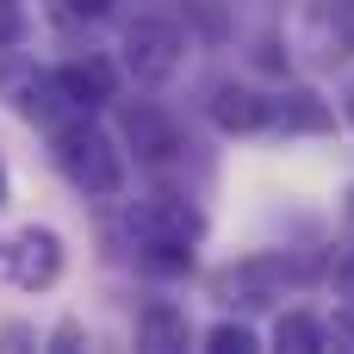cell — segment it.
<instances>
[{
  "label": "cell",
  "instance_id": "5",
  "mask_svg": "<svg viewBox=\"0 0 354 354\" xmlns=\"http://www.w3.org/2000/svg\"><path fill=\"white\" fill-rule=\"evenodd\" d=\"M50 75H56L68 112H106V106H118V93H124V62H112V56H100V50L68 56V62H56Z\"/></svg>",
  "mask_w": 354,
  "mask_h": 354
},
{
  "label": "cell",
  "instance_id": "11",
  "mask_svg": "<svg viewBox=\"0 0 354 354\" xmlns=\"http://www.w3.org/2000/svg\"><path fill=\"white\" fill-rule=\"evenodd\" d=\"M131 342L143 354H180V348H193V324H187V311H180L174 299H149V305L137 311Z\"/></svg>",
  "mask_w": 354,
  "mask_h": 354
},
{
  "label": "cell",
  "instance_id": "9",
  "mask_svg": "<svg viewBox=\"0 0 354 354\" xmlns=\"http://www.w3.org/2000/svg\"><path fill=\"white\" fill-rule=\"evenodd\" d=\"M205 112H212V124H218L224 137H261V131H268V93H261L255 81H236V75L212 81Z\"/></svg>",
  "mask_w": 354,
  "mask_h": 354
},
{
  "label": "cell",
  "instance_id": "4",
  "mask_svg": "<svg viewBox=\"0 0 354 354\" xmlns=\"http://www.w3.org/2000/svg\"><path fill=\"white\" fill-rule=\"evenodd\" d=\"M62 268H68V249L50 224H25L0 243V280L19 292H50L62 280Z\"/></svg>",
  "mask_w": 354,
  "mask_h": 354
},
{
  "label": "cell",
  "instance_id": "10",
  "mask_svg": "<svg viewBox=\"0 0 354 354\" xmlns=\"http://www.w3.org/2000/svg\"><path fill=\"white\" fill-rule=\"evenodd\" d=\"M299 50H305L311 62H324V68H336V62L354 56L348 31H342V19H336V0H305V6H299Z\"/></svg>",
  "mask_w": 354,
  "mask_h": 354
},
{
  "label": "cell",
  "instance_id": "2",
  "mask_svg": "<svg viewBox=\"0 0 354 354\" xmlns=\"http://www.w3.org/2000/svg\"><path fill=\"white\" fill-rule=\"evenodd\" d=\"M50 156L62 168V180L81 193V199H124L131 187V156H124V137L106 131L93 112H68L56 131H50Z\"/></svg>",
  "mask_w": 354,
  "mask_h": 354
},
{
  "label": "cell",
  "instance_id": "8",
  "mask_svg": "<svg viewBox=\"0 0 354 354\" xmlns=\"http://www.w3.org/2000/svg\"><path fill=\"white\" fill-rule=\"evenodd\" d=\"M342 112L317 87H274L268 93V131L274 137H336Z\"/></svg>",
  "mask_w": 354,
  "mask_h": 354
},
{
  "label": "cell",
  "instance_id": "15",
  "mask_svg": "<svg viewBox=\"0 0 354 354\" xmlns=\"http://www.w3.org/2000/svg\"><path fill=\"white\" fill-rule=\"evenodd\" d=\"M31 37V12H25V0H0V50H19Z\"/></svg>",
  "mask_w": 354,
  "mask_h": 354
},
{
  "label": "cell",
  "instance_id": "16",
  "mask_svg": "<svg viewBox=\"0 0 354 354\" xmlns=\"http://www.w3.org/2000/svg\"><path fill=\"white\" fill-rule=\"evenodd\" d=\"M50 6H56V19H68V25H100V19H112L118 0H50Z\"/></svg>",
  "mask_w": 354,
  "mask_h": 354
},
{
  "label": "cell",
  "instance_id": "19",
  "mask_svg": "<svg viewBox=\"0 0 354 354\" xmlns=\"http://www.w3.org/2000/svg\"><path fill=\"white\" fill-rule=\"evenodd\" d=\"M336 19H342V31H348V44H354V0H336Z\"/></svg>",
  "mask_w": 354,
  "mask_h": 354
},
{
  "label": "cell",
  "instance_id": "14",
  "mask_svg": "<svg viewBox=\"0 0 354 354\" xmlns=\"http://www.w3.org/2000/svg\"><path fill=\"white\" fill-rule=\"evenodd\" d=\"M324 330H330V348L354 354V286H336V311L324 317Z\"/></svg>",
  "mask_w": 354,
  "mask_h": 354
},
{
  "label": "cell",
  "instance_id": "12",
  "mask_svg": "<svg viewBox=\"0 0 354 354\" xmlns=\"http://www.w3.org/2000/svg\"><path fill=\"white\" fill-rule=\"evenodd\" d=\"M274 348L280 354H324L330 348V330H324V317H311V311H280V317H274Z\"/></svg>",
  "mask_w": 354,
  "mask_h": 354
},
{
  "label": "cell",
  "instance_id": "20",
  "mask_svg": "<svg viewBox=\"0 0 354 354\" xmlns=\"http://www.w3.org/2000/svg\"><path fill=\"white\" fill-rule=\"evenodd\" d=\"M12 199V180H6V162H0V205Z\"/></svg>",
  "mask_w": 354,
  "mask_h": 354
},
{
  "label": "cell",
  "instance_id": "13",
  "mask_svg": "<svg viewBox=\"0 0 354 354\" xmlns=\"http://www.w3.org/2000/svg\"><path fill=\"white\" fill-rule=\"evenodd\" d=\"M199 342H205V354H255V348H261L255 324H243V317H218Z\"/></svg>",
  "mask_w": 354,
  "mask_h": 354
},
{
  "label": "cell",
  "instance_id": "17",
  "mask_svg": "<svg viewBox=\"0 0 354 354\" xmlns=\"http://www.w3.org/2000/svg\"><path fill=\"white\" fill-rule=\"evenodd\" d=\"M44 348H50V354H81V348H87V324H81V317H62V324L44 336Z\"/></svg>",
  "mask_w": 354,
  "mask_h": 354
},
{
  "label": "cell",
  "instance_id": "7",
  "mask_svg": "<svg viewBox=\"0 0 354 354\" xmlns=\"http://www.w3.org/2000/svg\"><path fill=\"white\" fill-rule=\"evenodd\" d=\"M118 137L137 149V162H149V168H168L180 149H187V137H180V124L156 106V100H124V112H118Z\"/></svg>",
  "mask_w": 354,
  "mask_h": 354
},
{
  "label": "cell",
  "instance_id": "18",
  "mask_svg": "<svg viewBox=\"0 0 354 354\" xmlns=\"http://www.w3.org/2000/svg\"><path fill=\"white\" fill-rule=\"evenodd\" d=\"M0 348H44V336H37V330H31V324H0Z\"/></svg>",
  "mask_w": 354,
  "mask_h": 354
},
{
  "label": "cell",
  "instance_id": "3",
  "mask_svg": "<svg viewBox=\"0 0 354 354\" xmlns=\"http://www.w3.org/2000/svg\"><path fill=\"white\" fill-rule=\"evenodd\" d=\"M180 56H187V31L174 19H162V12H137L124 25V37H118V62H124V75L137 87H162L180 68Z\"/></svg>",
  "mask_w": 354,
  "mask_h": 354
},
{
  "label": "cell",
  "instance_id": "21",
  "mask_svg": "<svg viewBox=\"0 0 354 354\" xmlns=\"http://www.w3.org/2000/svg\"><path fill=\"white\" fill-rule=\"evenodd\" d=\"M342 100H348V106H342V118L354 124V81H348V93H342Z\"/></svg>",
  "mask_w": 354,
  "mask_h": 354
},
{
  "label": "cell",
  "instance_id": "1",
  "mask_svg": "<svg viewBox=\"0 0 354 354\" xmlns=\"http://www.w3.org/2000/svg\"><path fill=\"white\" fill-rule=\"evenodd\" d=\"M124 230H131V249H137V268L143 274H187L212 218L193 193H174V187H156L143 199L124 205Z\"/></svg>",
  "mask_w": 354,
  "mask_h": 354
},
{
  "label": "cell",
  "instance_id": "6",
  "mask_svg": "<svg viewBox=\"0 0 354 354\" xmlns=\"http://www.w3.org/2000/svg\"><path fill=\"white\" fill-rule=\"evenodd\" d=\"M292 280H299V274L286 268V255H249V261L224 268V274L212 280V292H218L224 305H243V311H261V305L286 299V286H292Z\"/></svg>",
  "mask_w": 354,
  "mask_h": 354
}]
</instances>
